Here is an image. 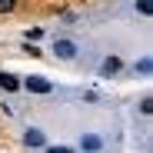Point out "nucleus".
Returning <instances> with one entry per match:
<instances>
[{
    "instance_id": "423d86ee",
    "label": "nucleus",
    "mask_w": 153,
    "mask_h": 153,
    "mask_svg": "<svg viewBox=\"0 0 153 153\" xmlns=\"http://www.w3.org/2000/svg\"><path fill=\"white\" fill-rule=\"evenodd\" d=\"M83 150H100V140H97V137H87V140H83Z\"/></svg>"
},
{
    "instance_id": "f03ea898",
    "label": "nucleus",
    "mask_w": 153,
    "mask_h": 153,
    "mask_svg": "<svg viewBox=\"0 0 153 153\" xmlns=\"http://www.w3.org/2000/svg\"><path fill=\"white\" fill-rule=\"evenodd\" d=\"M53 53H57V57H63V60H70V57L76 53V47H73L70 40H57V43H53Z\"/></svg>"
},
{
    "instance_id": "0eeeda50",
    "label": "nucleus",
    "mask_w": 153,
    "mask_h": 153,
    "mask_svg": "<svg viewBox=\"0 0 153 153\" xmlns=\"http://www.w3.org/2000/svg\"><path fill=\"white\" fill-rule=\"evenodd\" d=\"M47 153H70V150H67V146H50Z\"/></svg>"
},
{
    "instance_id": "f257e3e1",
    "label": "nucleus",
    "mask_w": 153,
    "mask_h": 153,
    "mask_svg": "<svg viewBox=\"0 0 153 153\" xmlns=\"http://www.w3.org/2000/svg\"><path fill=\"white\" fill-rule=\"evenodd\" d=\"M27 90H33V93H50V90H53V83L43 80V76H30V80H27Z\"/></svg>"
},
{
    "instance_id": "39448f33",
    "label": "nucleus",
    "mask_w": 153,
    "mask_h": 153,
    "mask_svg": "<svg viewBox=\"0 0 153 153\" xmlns=\"http://www.w3.org/2000/svg\"><path fill=\"white\" fill-rule=\"evenodd\" d=\"M27 143H30V146H40V143H43V133L30 130V133H27Z\"/></svg>"
},
{
    "instance_id": "20e7f679",
    "label": "nucleus",
    "mask_w": 153,
    "mask_h": 153,
    "mask_svg": "<svg viewBox=\"0 0 153 153\" xmlns=\"http://www.w3.org/2000/svg\"><path fill=\"white\" fill-rule=\"evenodd\" d=\"M117 70H120V60H117V57L103 60V73H117Z\"/></svg>"
},
{
    "instance_id": "7ed1b4c3",
    "label": "nucleus",
    "mask_w": 153,
    "mask_h": 153,
    "mask_svg": "<svg viewBox=\"0 0 153 153\" xmlns=\"http://www.w3.org/2000/svg\"><path fill=\"white\" fill-rule=\"evenodd\" d=\"M0 87H4V90H17L20 83H17V76H10V73H4V76H0Z\"/></svg>"
},
{
    "instance_id": "6e6552de",
    "label": "nucleus",
    "mask_w": 153,
    "mask_h": 153,
    "mask_svg": "<svg viewBox=\"0 0 153 153\" xmlns=\"http://www.w3.org/2000/svg\"><path fill=\"white\" fill-rule=\"evenodd\" d=\"M10 10V4H7V0H4V4H0V13H7Z\"/></svg>"
}]
</instances>
